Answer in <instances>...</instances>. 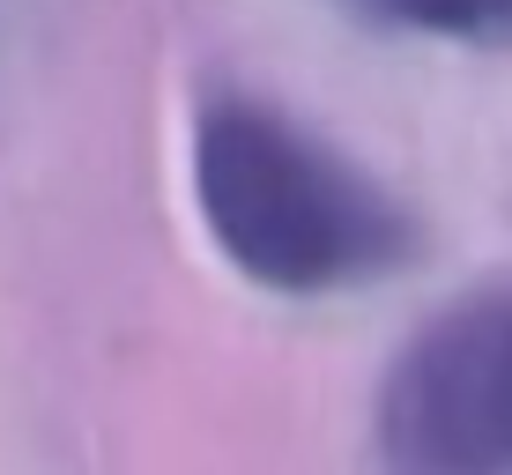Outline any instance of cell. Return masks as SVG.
I'll return each instance as SVG.
<instances>
[{"label":"cell","instance_id":"6da1fadb","mask_svg":"<svg viewBox=\"0 0 512 475\" xmlns=\"http://www.w3.org/2000/svg\"><path fill=\"white\" fill-rule=\"evenodd\" d=\"M193 201L231 268L282 297L379 283L416 253V223L394 193L253 97H223L201 112Z\"/></svg>","mask_w":512,"mask_h":475},{"label":"cell","instance_id":"7a4b0ae2","mask_svg":"<svg viewBox=\"0 0 512 475\" xmlns=\"http://www.w3.org/2000/svg\"><path fill=\"white\" fill-rule=\"evenodd\" d=\"M394 475H512V290L438 312L379 386Z\"/></svg>","mask_w":512,"mask_h":475},{"label":"cell","instance_id":"3957f363","mask_svg":"<svg viewBox=\"0 0 512 475\" xmlns=\"http://www.w3.org/2000/svg\"><path fill=\"white\" fill-rule=\"evenodd\" d=\"M394 23L431 30V38H512V0H379Z\"/></svg>","mask_w":512,"mask_h":475}]
</instances>
